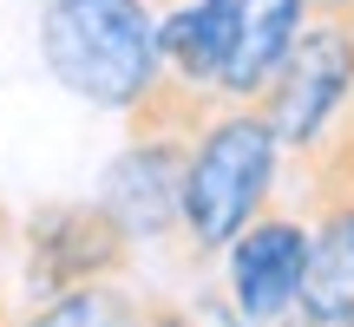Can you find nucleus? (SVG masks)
Returning <instances> with one entry per match:
<instances>
[{"label":"nucleus","instance_id":"nucleus-1","mask_svg":"<svg viewBox=\"0 0 354 327\" xmlns=\"http://www.w3.org/2000/svg\"><path fill=\"white\" fill-rule=\"evenodd\" d=\"M39 59L73 99L125 118L165 72L158 13L145 0H46L39 7Z\"/></svg>","mask_w":354,"mask_h":327},{"label":"nucleus","instance_id":"nucleus-2","mask_svg":"<svg viewBox=\"0 0 354 327\" xmlns=\"http://www.w3.org/2000/svg\"><path fill=\"white\" fill-rule=\"evenodd\" d=\"M282 177V138L263 105H216V118L190 138L184 164V236L216 255L269 210Z\"/></svg>","mask_w":354,"mask_h":327},{"label":"nucleus","instance_id":"nucleus-3","mask_svg":"<svg viewBox=\"0 0 354 327\" xmlns=\"http://www.w3.org/2000/svg\"><path fill=\"white\" fill-rule=\"evenodd\" d=\"M308 164V275L295 315L315 327H354V144L342 125L302 157Z\"/></svg>","mask_w":354,"mask_h":327},{"label":"nucleus","instance_id":"nucleus-4","mask_svg":"<svg viewBox=\"0 0 354 327\" xmlns=\"http://www.w3.org/2000/svg\"><path fill=\"white\" fill-rule=\"evenodd\" d=\"M13 242H20V281L33 301L86 281H118L131 275V255H138L131 229L105 203H39L13 229Z\"/></svg>","mask_w":354,"mask_h":327},{"label":"nucleus","instance_id":"nucleus-5","mask_svg":"<svg viewBox=\"0 0 354 327\" xmlns=\"http://www.w3.org/2000/svg\"><path fill=\"white\" fill-rule=\"evenodd\" d=\"M256 105L276 125L282 151H295V157L315 151L342 125V112L354 105V33H348V20H322L315 13Z\"/></svg>","mask_w":354,"mask_h":327},{"label":"nucleus","instance_id":"nucleus-6","mask_svg":"<svg viewBox=\"0 0 354 327\" xmlns=\"http://www.w3.org/2000/svg\"><path fill=\"white\" fill-rule=\"evenodd\" d=\"M230 301L250 327H276L295 315L308 275V223L289 210H263L236 242H230Z\"/></svg>","mask_w":354,"mask_h":327},{"label":"nucleus","instance_id":"nucleus-7","mask_svg":"<svg viewBox=\"0 0 354 327\" xmlns=\"http://www.w3.org/2000/svg\"><path fill=\"white\" fill-rule=\"evenodd\" d=\"M184 164L190 138H125V151L105 164L99 203L131 229V242L184 229Z\"/></svg>","mask_w":354,"mask_h":327},{"label":"nucleus","instance_id":"nucleus-8","mask_svg":"<svg viewBox=\"0 0 354 327\" xmlns=\"http://www.w3.org/2000/svg\"><path fill=\"white\" fill-rule=\"evenodd\" d=\"M308 20H315L308 0H243L236 52H230V72H223V105H256L263 99V86L282 72V59L295 52Z\"/></svg>","mask_w":354,"mask_h":327},{"label":"nucleus","instance_id":"nucleus-9","mask_svg":"<svg viewBox=\"0 0 354 327\" xmlns=\"http://www.w3.org/2000/svg\"><path fill=\"white\" fill-rule=\"evenodd\" d=\"M236 13H243V0H184V7H171L158 20L165 72L223 99V72H230V52H236Z\"/></svg>","mask_w":354,"mask_h":327},{"label":"nucleus","instance_id":"nucleus-10","mask_svg":"<svg viewBox=\"0 0 354 327\" xmlns=\"http://www.w3.org/2000/svg\"><path fill=\"white\" fill-rule=\"evenodd\" d=\"M145 295L125 288V275L118 281H86V288H66V295H46V301H33L13 327H145Z\"/></svg>","mask_w":354,"mask_h":327},{"label":"nucleus","instance_id":"nucleus-11","mask_svg":"<svg viewBox=\"0 0 354 327\" xmlns=\"http://www.w3.org/2000/svg\"><path fill=\"white\" fill-rule=\"evenodd\" d=\"M216 105H223L216 92L190 86V79H177V72H158L151 92L125 112V138H197L216 118Z\"/></svg>","mask_w":354,"mask_h":327},{"label":"nucleus","instance_id":"nucleus-12","mask_svg":"<svg viewBox=\"0 0 354 327\" xmlns=\"http://www.w3.org/2000/svg\"><path fill=\"white\" fill-rule=\"evenodd\" d=\"M145 327H197V321H190V315H177L171 301H151V308H145Z\"/></svg>","mask_w":354,"mask_h":327},{"label":"nucleus","instance_id":"nucleus-13","mask_svg":"<svg viewBox=\"0 0 354 327\" xmlns=\"http://www.w3.org/2000/svg\"><path fill=\"white\" fill-rule=\"evenodd\" d=\"M308 7H315L322 20H348V13H354V0H308Z\"/></svg>","mask_w":354,"mask_h":327},{"label":"nucleus","instance_id":"nucleus-14","mask_svg":"<svg viewBox=\"0 0 354 327\" xmlns=\"http://www.w3.org/2000/svg\"><path fill=\"white\" fill-rule=\"evenodd\" d=\"M13 229H20V223H13V216L0 210V242H13Z\"/></svg>","mask_w":354,"mask_h":327},{"label":"nucleus","instance_id":"nucleus-15","mask_svg":"<svg viewBox=\"0 0 354 327\" xmlns=\"http://www.w3.org/2000/svg\"><path fill=\"white\" fill-rule=\"evenodd\" d=\"M348 33H354V13H348Z\"/></svg>","mask_w":354,"mask_h":327}]
</instances>
